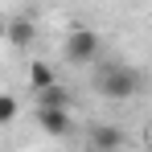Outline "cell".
Masks as SVG:
<instances>
[{"mask_svg": "<svg viewBox=\"0 0 152 152\" xmlns=\"http://www.w3.org/2000/svg\"><path fill=\"white\" fill-rule=\"evenodd\" d=\"M140 86H144V78L136 66H124V62L99 66V95H107V99H136Z\"/></svg>", "mask_w": 152, "mask_h": 152, "instance_id": "obj_1", "label": "cell"}, {"mask_svg": "<svg viewBox=\"0 0 152 152\" xmlns=\"http://www.w3.org/2000/svg\"><path fill=\"white\" fill-rule=\"evenodd\" d=\"M99 58V33L86 25H78L66 33V62H74V66H91Z\"/></svg>", "mask_w": 152, "mask_h": 152, "instance_id": "obj_2", "label": "cell"}, {"mask_svg": "<svg viewBox=\"0 0 152 152\" xmlns=\"http://www.w3.org/2000/svg\"><path fill=\"white\" fill-rule=\"evenodd\" d=\"M91 148H95V152H115V148H124V132H119L115 124L95 127V132H91Z\"/></svg>", "mask_w": 152, "mask_h": 152, "instance_id": "obj_3", "label": "cell"}, {"mask_svg": "<svg viewBox=\"0 0 152 152\" xmlns=\"http://www.w3.org/2000/svg\"><path fill=\"white\" fill-rule=\"evenodd\" d=\"M37 124L45 136H70V111H37Z\"/></svg>", "mask_w": 152, "mask_h": 152, "instance_id": "obj_4", "label": "cell"}, {"mask_svg": "<svg viewBox=\"0 0 152 152\" xmlns=\"http://www.w3.org/2000/svg\"><path fill=\"white\" fill-rule=\"evenodd\" d=\"M29 86H33L37 95L50 91V86H58V74H53L50 62H33V66H29Z\"/></svg>", "mask_w": 152, "mask_h": 152, "instance_id": "obj_5", "label": "cell"}, {"mask_svg": "<svg viewBox=\"0 0 152 152\" xmlns=\"http://www.w3.org/2000/svg\"><path fill=\"white\" fill-rule=\"evenodd\" d=\"M66 103H70V91L58 82V86H50V91L37 95V111H66Z\"/></svg>", "mask_w": 152, "mask_h": 152, "instance_id": "obj_6", "label": "cell"}, {"mask_svg": "<svg viewBox=\"0 0 152 152\" xmlns=\"http://www.w3.org/2000/svg\"><path fill=\"white\" fill-rule=\"evenodd\" d=\"M8 41L12 45H29L33 41V21H12L8 25Z\"/></svg>", "mask_w": 152, "mask_h": 152, "instance_id": "obj_7", "label": "cell"}, {"mask_svg": "<svg viewBox=\"0 0 152 152\" xmlns=\"http://www.w3.org/2000/svg\"><path fill=\"white\" fill-rule=\"evenodd\" d=\"M17 111H21V103L12 99V95H0V127L12 124V119H17Z\"/></svg>", "mask_w": 152, "mask_h": 152, "instance_id": "obj_8", "label": "cell"}, {"mask_svg": "<svg viewBox=\"0 0 152 152\" xmlns=\"http://www.w3.org/2000/svg\"><path fill=\"white\" fill-rule=\"evenodd\" d=\"M148 152H152V127H148Z\"/></svg>", "mask_w": 152, "mask_h": 152, "instance_id": "obj_9", "label": "cell"}]
</instances>
